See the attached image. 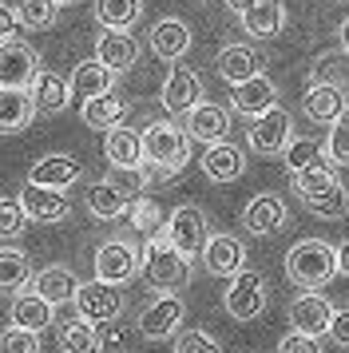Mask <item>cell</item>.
Returning a JSON list of instances; mask_svg holds the SVG:
<instances>
[{
  "label": "cell",
  "instance_id": "39",
  "mask_svg": "<svg viewBox=\"0 0 349 353\" xmlns=\"http://www.w3.org/2000/svg\"><path fill=\"white\" fill-rule=\"evenodd\" d=\"M127 223L135 226V230H143L147 239H151V234H159V230L167 226L155 199H135V203H131V210H127Z\"/></svg>",
  "mask_w": 349,
  "mask_h": 353
},
{
  "label": "cell",
  "instance_id": "47",
  "mask_svg": "<svg viewBox=\"0 0 349 353\" xmlns=\"http://www.w3.org/2000/svg\"><path fill=\"white\" fill-rule=\"evenodd\" d=\"M20 28H24V20H20V12H16V4L8 0V4L0 8V44H16Z\"/></svg>",
  "mask_w": 349,
  "mask_h": 353
},
{
  "label": "cell",
  "instance_id": "18",
  "mask_svg": "<svg viewBox=\"0 0 349 353\" xmlns=\"http://www.w3.org/2000/svg\"><path fill=\"white\" fill-rule=\"evenodd\" d=\"M151 52H155L159 60H167V64H179L183 56L190 52V44H195V36H190V28L183 24L179 17H163L151 24Z\"/></svg>",
  "mask_w": 349,
  "mask_h": 353
},
{
  "label": "cell",
  "instance_id": "34",
  "mask_svg": "<svg viewBox=\"0 0 349 353\" xmlns=\"http://www.w3.org/2000/svg\"><path fill=\"white\" fill-rule=\"evenodd\" d=\"M28 282H36V278H32L28 254L16 250V246H4V254H0V290H4L8 298H16L20 290H28Z\"/></svg>",
  "mask_w": 349,
  "mask_h": 353
},
{
  "label": "cell",
  "instance_id": "36",
  "mask_svg": "<svg viewBox=\"0 0 349 353\" xmlns=\"http://www.w3.org/2000/svg\"><path fill=\"white\" fill-rule=\"evenodd\" d=\"M12 4H16V12H20L28 32H44L60 17V4L56 0H12Z\"/></svg>",
  "mask_w": 349,
  "mask_h": 353
},
{
  "label": "cell",
  "instance_id": "37",
  "mask_svg": "<svg viewBox=\"0 0 349 353\" xmlns=\"http://www.w3.org/2000/svg\"><path fill=\"white\" fill-rule=\"evenodd\" d=\"M330 187H337V175H333L330 163H326V167H310V171L294 175V191H298L301 203H310V199H317V194H326Z\"/></svg>",
  "mask_w": 349,
  "mask_h": 353
},
{
  "label": "cell",
  "instance_id": "19",
  "mask_svg": "<svg viewBox=\"0 0 349 353\" xmlns=\"http://www.w3.org/2000/svg\"><path fill=\"white\" fill-rule=\"evenodd\" d=\"M95 60H99V64H108L115 76H123V72H131L135 60H139V44L131 40V32L103 28V32L95 36Z\"/></svg>",
  "mask_w": 349,
  "mask_h": 353
},
{
  "label": "cell",
  "instance_id": "17",
  "mask_svg": "<svg viewBox=\"0 0 349 353\" xmlns=\"http://www.w3.org/2000/svg\"><path fill=\"white\" fill-rule=\"evenodd\" d=\"M20 203L28 210L32 223H63L72 214V203L68 194L56 191V187H36V183H24L20 187Z\"/></svg>",
  "mask_w": 349,
  "mask_h": 353
},
{
  "label": "cell",
  "instance_id": "49",
  "mask_svg": "<svg viewBox=\"0 0 349 353\" xmlns=\"http://www.w3.org/2000/svg\"><path fill=\"white\" fill-rule=\"evenodd\" d=\"M337 270H341V274L349 278V239L341 242V246H337Z\"/></svg>",
  "mask_w": 349,
  "mask_h": 353
},
{
  "label": "cell",
  "instance_id": "9",
  "mask_svg": "<svg viewBox=\"0 0 349 353\" xmlns=\"http://www.w3.org/2000/svg\"><path fill=\"white\" fill-rule=\"evenodd\" d=\"M290 143H294V119H290L286 108H274V112L258 115L250 123V151L254 155L274 159V155H286Z\"/></svg>",
  "mask_w": 349,
  "mask_h": 353
},
{
  "label": "cell",
  "instance_id": "11",
  "mask_svg": "<svg viewBox=\"0 0 349 353\" xmlns=\"http://www.w3.org/2000/svg\"><path fill=\"white\" fill-rule=\"evenodd\" d=\"M215 68L230 88H238V83H250L266 72V52L254 48V44H226L215 56Z\"/></svg>",
  "mask_w": 349,
  "mask_h": 353
},
{
  "label": "cell",
  "instance_id": "1",
  "mask_svg": "<svg viewBox=\"0 0 349 353\" xmlns=\"http://www.w3.org/2000/svg\"><path fill=\"white\" fill-rule=\"evenodd\" d=\"M143 278L159 294H174L190 282V258L174 246L163 230L143 242Z\"/></svg>",
  "mask_w": 349,
  "mask_h": 353
},
{
  "label": "cell",
  "instance_id": "28",
  "mask_svg": "<svg viewBox=\"0 0 349 353\" xmlns=\"http://www.w3.org/2000/svg\"><path fill=\"white\" fill-rule=\"evenodd\" d=\"M127 112H131V103H127L119 92H108V96L83 99V108H79L83 123H88L92 131H111V128H119V123L127 119Z\"/></svg>",
  "mask_w": 349,
  "mask_h": 353
},
{
  "label": "cell",
  "instance_id": "26",
  "mask_svg": "<svg viewBox=\"0 0 349 353\" xmlns=\"http://www.w3.org/2000/svg\"><path fill=\"white\" fill-rule=\"evenodd\" d=\"M246 171V155L235 143H210L203 151V175L210 183H235Z\"/></svg>",
  "mask_w": 349,
  "mask_h": 353
},
{
  "label": "cell",
  "instance_id": "23",
  "mask_svg": "<svg viewBox=\"0 0 349 353\" xmlns=\"http://www.w3.org/2000/svg\"><path fill=\"white\" fill-rule=\"evenodd\" d=\"M79 175H83V167L72 155H44V159H36L28 167V183H36V187H56V191H68L72 183H79Z\"/></svg>",
  "mask_w": 349,
  "mask_h": 353
},
{
  "label": "cell",
  "instance_id": "50",
  "mask_svg": "<svg viewBox=\"0 0 349 353\" xmlns=\"http://www.w3.org/2000/svg\"><path fill=\"white\" fill-rule=\"evenodd\" d=\"M254 4H258V0H226V8H230V12H238V17H242V12H250Z\"/></svg>",
  "mask_w": 349,
  "mask_h": 353
},
{
  "label": "cell",
  "instance_id": "7",
  "mask_svg": "<svg viewBox=\"0 0 349 353\" xmlns=\"http://www.w3.org/2000/svg\"><path fill=\"white\" fill-rule=\"evenodd\" d=\"M270 302V290H266V278L254 270H242L238 278H230V286L222 294V305L235 321H254L262 318V310Z\"/></svg>",
  "mask_w": 349,
  "mask_h": 353
},
{
  "label": "cell",
  "instance_id": "29",
  "mask_svg": "<svg viewBox=\"0 0 349 353\" xmlns=\"http://www.w3.org/2000/svg\"><path fill=\"white\" fill-rule=\"evenodd\" d=\"M242 32L254 36V40H266V36H278L286 28V4L282 0H258L250 12H242Z\"/></svg>",
  "mask_w": 349,
  "mask_h": 353
},
{
  "label": "cell",
  "instance_id": "27",
  "mask_svg": "<svg viewBox=\"0 0 349 353\" xmlns=\"http://www.w3.org/2000/svg\"><path fill=\"white\" fill-rule=\"evenodd\" d=\"M36 96H32V88H4L0 92V128L4 135H16V131H24L36 119Z\"/></svg>",
  "mask_w": 349,
  "mask_h": 353
},
{
  "label": "cell",
  "instance_id": "43",
  "mask_svg": "<svg viewBox=\"0 0 349 353\" xmlns=\"http://www.w3.org/2000/svg\"><path fill=\"white\" fill-rule=\"evenodd\" d=\"M40 334H32V330H20V325H8L4 337H0V353H40Z\"/></svg>",
  "mask_w": 349,
  "mask_h": 353
},
{
  "label": "cell",
  "instance_id": "35",
  "mask_svg": "<svg viewBox=\"0 0 349 353\" xmlns=\"http://www.w3.org/2000/svg\"><path fill=\"white\" fill-rule=\"evenodd\" d=\"M139 17H143V0H95L99 28H119V32H127Z\"/></svg>",
  "mask_w": 349,
  "mask_h": 353
},
{
  "label": "cell",
  "instance_id": "52",
  "mask_svg": "<svg viewBox=\"0 0 349 353\" xmlns=\"http://www.w3.org/2000/svg\"><path fill=\"white\" fill-rule=\"evenodd\" d=\"M56 4H60V8H68V4H76V0H56Z\"/></svg>",
  "mask_w": 349,
  "mask_h": 353
},
{
  "label": "cell",
  "instance_id": "21",
  "mask_svg": "<svg viewBox=\"0 0 349 353\" xmlns=\"http://www.w3.org/2000/svg\"><path fill=\"white\" fill-rule=\"evenodd\" d=\"M56 305L48 302L44 294H36V290H24V294H16L12 305H8V321L12 325H20V330H32V334H44L48 325L56 321V314H52Z\"/></svg>",
  "mask_w": 349,
  "mask_h": 353
},
{
  "label": "cell",
  "instance_id": "16",
  "mask_svg": "<svg viewBox=\"0 0 349 353\" xmlns=\"http://www.w3.org/2000/svg\"><path fill=\"white\" fill-rule=\"evenodd\" d=\"M40 80V56L28 44H4L0 56V88H32Z\"/></svg>",
  "mask_w": 349,
  "mask_h": 353
},
{
  "label": "cell",
  "instance_id": "8",
  "mask_svg": "<svg viewBox=\"0 0 349 353\" xmlns=\"http://www.w3.org/2000/svg\"><path fill=\"white\" fill-rule=\"evenodd\" d=\"M159 103H163V112L167 115H183L187 119L199 103H203V80H199V72H190L187 64H174L171 76L163 80V92H159Z\"/></svg>",
  "mask_w": 349,
  "mask_h": 353
},
{
  "label": "cell",
  "instance_id": "13",
  "mask_svg": "<svg viewBox=\"0 0 349 353\" xmlns=\"http://www.w3.org/2000/svg\"><path fill=\"white\" fill-rule=\"evenodd\" d=\"M333 318H337V310H333L330 298H321L317 290H306L301 298H294V302H290V325H294L298 334H310V337L330 334Z\"/></svg>",
  "mask_w": 349,
  "mask_h": 353
},
{
  "label": "cell",
  "instance_id": "45",
  "mask_svg": "<svg viewBox=\"0 0 349 353\" xmlns=\"http://www.w3.org/2000/svg\"><path fill=\"white\" fill-rule=\"evenodd\" d=\"M108 179L115 183V187H123L131 199H139V191H147V187H151V179H147V171H143V167H111Z\"/></svg>",
  "mask_w": 349,
  "mask_h": 353
},
{
  "label": "cell",
  "instance_id": "20",
  "mask_svg": "<svg viewBox=\"0 0 349 353\" xmlns=\"http://www.w3.org/2000/svg\"><path fill=\"white\" fill-rule=\"evenodd\" d=\"M131 203H135V199H131L123 187H115L111 179L92 183V187H88V194H83V207H88V214H92V219H99V223H111V219L127 214V210H131Z\"/></svg>",
  "mask_w": 349,
  "mask_h": 353
},
{
  "label": "cell",
  "instance_id": "15",
  "mask_svg": "<svg viewBox=\"0 0 349 353\" xmlns=\"http://www.w3.org/2000/svg\"><path fill=\"white\" fill-rule=\"evenodd\" d=\"M203 266L215 278H238L246 270V246H242V239H235V234H210V242L203 250Z\"/></svg>",
  "mask_w": 349,
  "mask_h": 353
},
{
  "label": "cell",
  "instance_id": "38",
  "mask_svg": "<svg viewBox=\"0 0 349 353\" xmlns=\"http://www.w3.org/2000/svg\"><path fill=\"white\" fill-rule=\"evenodd\" d=\"M286 171L290 175H301V171H310V167H326V159H321V147L314 143V139H294V143L286 147Z\"/></svg>",
  "mask_w": 349,
  "mask_h": 353
},
{
  "label": "cell",
  "instance_id": "48",
  "mask_svg": "<svg viewBox=\"0 0 349 353\" xmlns=\"http://www.w3.org/2000/svg\"><path fill=\"white\" fill-rule=\"evenodd\" d=\"M330 337L337 341V345H341V350H349V305H346V310H337V318H333Z\"/></svg>",
  "mask_w": 349,
  "mask_h": 353
},
{
  "label": "cell",
  "instance_id": "33",
  "mask_svg": "<svg viewBox=\"0 0 349 353\" xmlns=\"http://www.w3.org/2000/svg\"><path fill=\"white\" fill-rule=\"evenodd\" d=\"M32 96H36V108L48 115H56L68 108V99L76 96L72 92V80H63L60 72H40V80L32 83Z\"/></svg>",
  "mask_w": 349,
  "mask_h": 353
},
{
  "label": "cell",
  "instance_id": "40",
  "mask_svg": "<svg viewBox=\"0 0 349 353\" xmlns=\"http://www.w3.org/2000/svg\"><path fill=\"white\" fill-rule=\"evenodd\" d=\"M306 207L314 210L317 219H330V223H333V219H346V214H349V191L341 187V183H337V187H330L326 194L310 199Z\"/></svg>",
  "mask_w": 349,
  "mask_h": 353
},
{
  "label": "cell",
  "instance_id": "51",
  "mask_svg": "<svg viewBox=\"0 0 349 353\" xmlns=\"http://www.w3.org/2000/svg\"><path fill=\"white\" fill-rule=\"evenodd\" d=\"M337 40H341V52L349 56V17L341 20V28H337Z\"/></svg>",
  "mask_w": 349,
  "mask_h": 353
},
{
  "label": "cell",
  "instance_id": "4",
  "mask_svg": "<svg viewBox=\"0 0 349 353\" xmlns=\"http://www.w3.org/2000/svg\"><path fill=\"white\" fill-rule=\"evenodd\" d=\"M183 321H187V305L179 294H155L151 302L139 310V334L147 341H167V337H179L183 334Z\"/></svg>",
  "mask_w": 349,
  "mask_h": 353
},
{
  "label": "cell",
  "instance_id": "32",
  "mask_svg": "<svg viewBox=\"0 0 349 353\" xmlns=\"http://www.w3.org/2000/svg\"><path fill=\"white\" fill-rule=\"evenodd\" d=\"M103 350V334L99 325L88 318H72L60 325V353H99Z\"/></svg>",
  "mask_w": 349,
  "mask_h": 353
},
{
  "label": "cell",
  "instance_id": "22",
  "mask_svg": "<svg viewBox=\"0 0 349 353\" xmlns=\"http://www.w3.org/2000/svg\"><path fill=\"white\" fill-rule=\"evenodd\" d=\"M187 131L190 139H199V143H226V135H230V112L222 108V103H199L195 112L187 115Z\"/></svg>",
  "mask_w": 349,
  "mask_h": 353
},
{
  "label": "cell",
  "instance_id": "5",
  "mask_svg": "<svg viewBox=\"0 0 349 353\" xmlns=\"http://www.w3.org/2000/svg\"><path fill=\"white\" fill-rule=\"evenodd\" d=\"M163 234L183 250V254L195 262V258H203L206 242H210V223H206L203 207H195V203H183V207L171 210V219L163 226Z\"/></svg>",
  "mask_w": 349,
  "mask_h": 353
},
{
  "label": "cell",
  "instance_id": "44",
  "mask_svg": "<svg viewBox=\"0 0 349 353\" xmlns=\"http://www.w3.org/2000/svg\"><path fill=\"white\" fill-rule=\"evenodd\" d=\"M174 353H222V345L206 330H183L174 337Z\"/></svg>",
  "mask_w": 349,
  "mask_h": 353
},
{
  "label": "cell",
  "instance_id": "41",
  "mask_svg": "<svg viewBox=\"0 0 349 353\" xmlns=\"http://www.w3.org/2000/svg\"><path fill=\"white\" fill-rule=\"evenodd\" d=\"M28 223L32 219H28V210H24V203H20V194H16V199L8 194V199L0 203V234H4V239H16Z\"/></svg>",
  "mask_w": 349,
  "mask_h": 353
},
{
  "label": "cell",
  "instance_id": "30",
  "mask_svg": "<svg viewBox=\"0 0 349 353\" xmlns=\"http://www.w3.org/2000/svg\"><path fill=\"white\" fill-rule=\"evenodd\" d=\"M79 286H83V282H79L68 266H48V270H40V274H36V282H32V290H36V294H44L52 305L76 302Z\"/></svg>",
  "mask_w": 349,
  "mask_h": 353
},
{
  "label": "cell",
  "instance_id": "42",
  "mask_svg": "<svg viewBox=\"0 0 349 353\" xmlns=\"http://www.w3.org/2000/svg\"><path fill=\"white\" fill-rule=\"evenodd\" d=\"M326 155H330L333 167H349V115L330 123V135H326Z\"/></svg>",
  "mask_w": 349,
  "mask_h": 353
},
{
  "label": "cell",
  "instance_id": "31",
  "mask_svg": "<svg viewBox=\"0 0 349 353\" xmlns=\"http://www.w3.org/2000/svg\"><path fill=\"white\" fill-rule=\"evenodd\" d=\"M111 83H115V72H111L108 64H99V60H83V64H76V72H72V92H76L79 99L108 96Z\"/></svg>",
  "mask_w": 349,
  "mask_h": 353
},
{
  "label": "cell",
  "instance_id": "3",
  "mask_svg": "<svg viewBox=\"0 0 349 353\" xmlns=\"http://www.w3.org/2000/svg\"><path fill=\"white\" fill-rule=\"evenodd\" d=\"M143 147H147V163L167 167L171 175H179L190 159V131L179 128V123H147Z\"/></svg>",
  "mask_w": 349,
  "mask_h": 353
},
{
  "label": "cell",
  "instance_id": "46",
  "mask_svg": "<svg viewBox=\"0 0 349 353\" xmlns=\"http://www.w3.org/2000/svg\"><path fill=\"white\" fill-rule=\"evenodd\" d=\"M278 353H321V341L310 334H298V330H290V334L278 341Z\"/></svg>",
  "mask_w": 349,
  "mask_h": 353
},
{
  "label": "cell",
  "instance_id": "6",
  "mask_svg": "<svg viewBox=\"0 0 349 353\" xmlns=\"http://www.w3.org/2000/svg\"><path fill=\"white\" fill-rule=\"evenodd\" d=\"M135 274H143V250L127 239H108L95 250V278L111 286H127Z\"/></svg>",
  "mask_w": 349,
  "mask_h": 353
},
{
  "label": "cell",
  "instance_id": "10",
  "mask_svg": "<svg viewBox=\"0 0 349 353\" xmlns=\"http://www.w3.org/2000/svg\"><path fill=\"white\" fill-rule=\"evenodd\" d=\"M76 314L79 318L95 321V325H111V321L123 314V294L119 286H111V282H83L76 294Z\"/></svg>",
  "mask_w": 349,
  "mask_h": 353
},
{
  "label": "cell",
  "instance_id": "14",
  "mask_svg": "<svg viewBox=\"0 0 349 353\" xmlns=\"http://www.w3.org/2000/svg\"><path fill=\"white\" fill-rule=\"evenodd\" d=\"M301 112L314 123H337L349 115V92L337 83H310L301 96Z\"/></svg>",
  "mask_w": 349,
  "mask_h": 353
},
{
  "label": "cell",
  "instance_id": "25",
  "mask_svg": "<svg viewBox=\"0 0 349 353\" xmlns=\"http://www.w3.org/2000/svg\"><path fill=\"white\" fill-rule=\"evenodd\" d=\"M230 103H235L238 115L258 119V115H266V112L278 108V88H274V80L258 76V80H250V83H238L235 92H230Z\"/></svg>",
  "mask_w": 349,
  "mask_h": 353
},
{
  "label": "cell",
  "instance_id": "2",
  "mask_svg": "<svg viewBox=\"0 0 349 353\" xmlns=\"http://www.w3.org/2000/svg\"><path fill=\"white\" fill-rule=\"evenodd\" d=\"M337 270V246H330L326 239H301L290 246L286 254V278L301 290H321Z\"/></svg>",
  "mask_w": 349,
  "mask_h": 353
},
{
  "label": "cell",
  "instance_id": "12",
  "mask_svg": "<svg viewBox=\"0 0 349 353\" xmlns=\"http://www.w3.org/2000/svg\"><path fill=\"white\" fill-rule=\"evenodd\" d=\"M290 223V210H286L282 194H254L246 210H242V230L254 234V239H270V234H278L282 226Z\"/></svg>",
  "mask_w": 349,
  "mask_h": 353
},
{
  "label": "cell",
  "instance_id": "24",
  "mask_svg": "<svg viewBox=\"0 0 349 353\" xmlns=\"http://www.w3.org/2000/svg\"><path fill=\"white\" fill-rule=\"evenodd\" d=\"M103 155H108L111 167H143V163H147L143 131L127 128V123L111 128V131H108V139H103Z\"/></svg>",
  "mask_w": 349,
  "mask_h": 353
}]
</instances>
